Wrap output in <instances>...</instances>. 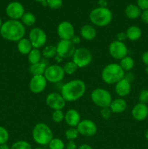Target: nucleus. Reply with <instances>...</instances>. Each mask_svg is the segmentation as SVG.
Here are the masks:
<instances>
[{
	"label": "nucleus",
	"instance_id": "nucleus-1",
	"mask_svg": "<svg viewBox=\"0 0 148 149\" xmlns=\"http://www.w3.org/2000/svg\"><path fill=\"white\" fill-rule=\"evenodd\" d=\"M0 34L4 39L10 42H19L24 38L26 28L17 20H8L3 23L0 29Z\"/></svg>",
	"mask_w": 148,
	"mask_h": 149
},
{
	"label": "nucleus",
	"instance_id": "nucleus-2",
	"mask_svg": "<svg viewBox=\"0 0 148 149\" xmlns=\"http://www.w3.org/2000/svg\"><path fill=\"white\" fill-rule=\"evenodd\" d=\"M86 87L84 81L73 79L64 84L61 89V95L65 101L73 102L79 100L86 93Z\"/></svg>",
	"mask_w": 148,
	"mask_h": 149
},
{
	"label": "nucleus",
	"instance_id": "nucleus-3",
	"mask_svg": "<svg viewBox=\"0 0 148 149\" xmlns=\"http://www.w3.org/2000/svg\"><path fill=\"white\" fill-rule=\"evenodd\" d=\"M125 71L118 63L107 64L102 71V79L108 84H114L124 78Z\"/></svg>",
	"mask_w": 148,
	"mask_h": 149
},
{
	"label": "nucleus",
	"instance_id": "nucleus-4",
	"mask_svg": "<svg viewBox=\"0 0 148 149\" xmlns=\"http://www.w3.org/2000/svg\"><path fill=\"white\" fill-rule=\"evenodd\" d=\"M89 20L93 24L100 27H104L111 23L113 13L107 7H97L89 13Z\"/></svg>",
	"mask_w": 148,
	"mask_h": 149
},
{
	"label": "nucleus",
	"instance_id": "nucleus-5",
	"mask_svg": "<svg viewBox=\"0 0 148 149\" xmlns=\"http://www.w3.org/2000/svg\"><path fill=\"white\" fill-rule=\"evenodd\" d=\"M32 137L33 141L37 144L46 146L53 139V133L47 125L44 123H38L33 127Z\"/></svg>",
	"mask_w": 148,
	"mask_h": 149
},
{
	"label": "nucleus",
	"instance_id": "nucleus-6",
	"mask_svg": "<svg viewBox=\"0 0 148 149\" xmlns=\"http://www.w3.org/2000/svg\"><path fill=\"white\" fill-rule=\"evenodd\" d=\"M91 98L96 106L101 109L110 107L112 100V95L107 90L103 88H97L92 91Z\"/></svg>",
	"mask_w": 148,
	"mask_h": 149
},
{
	"label": "nucleus",
	"instance_id": "nucleus-7",
	"mask_svg": "<svg viewBox=\"0 0 148 149\" xmlns=\"http://www.w3.org/2000/svg\"><path fill=\"white\" fill-rule=\"evenodd\" d=\"M73 61L78 65V68H84L91 63L92 55L88 49L84 47L75 49L73 55Z\"/></svg>",
	"mask_w": 148,
	"mask_h": 149
},
{
	"label": "nucleus",
	"instance_id": "nucleus-8",
	"mask_svg": "<svg viewBox=\"0 0 148 149\" xmlns=\"http://www.w3.org/2000/svg\"><path fill=\"white\" fill-rule=\"evenodd\" d=\"M65 74L63 68L60 65L55 64L46 67L44 76L49 82L57 83L63 79Z\"/></svg>",
	"mask_w": 148,
	"mask_h": 149
},
{
	"label": "nucleus",
	"instance_id": "nucleus-9",
	"mask_svg": "<svg viewBox=\"0 0 148 149\" xmlns=\"http://www.w3.org/2000/svg\"><path fill=\"white\" fill-rule=\"evenodd\" d=\"M33 48L39 49L45 45L47 40V36L43 29L40 28H33L29 32V38Z\"/></svg>",
	"mask_w": 148,
	"mask_h": 149
},
{
	"label": "nucleus",
	"instance_id": "nucleus-10",
	"mask_svg": "<svg viewBox=\"0 0 148 149\" xmlns=\"http://www.w3.org/2000/svg\"><path fill=\"white\" fill-rule=\"evenodd\" d=\"M57 55L62 59H66L73 57L75 50V45L71 40H62L57 43Z\"/></svg>",
	"mask_w": 148,
	"mask_h": 149
},
{
	"label": "nucleus",
	"instance_id": "nucleus-11",
	"mask_svg": "<svg viewBox=\"0 0 148 149\" xmlns=\"http://www.w3.org/2000/svg\"><path fill=\"white\" fill-rule=\"evenodd\" d=\"M109 53L115 60H121L128 54V48L124 42L113 41L109 46Z\"/></svg>",
	"mask_w": 148,
	"mask_h": 149
},
{
	"label": "nucleus",
	"instance_id": "nucleus-12",
	"mask_svg": "<svg viewBox=\"0 0 148 149\" xmlns=\"http://www.w3.org/2000/svg\"><path fill=\"white\" fill-rule=\"evenodd\" d=\"M79 135L86 137H91L97 132V126L92 120L84 119L81 120L76 127Z\"/></svg>",
	"mask_w": 148,
	"mask_h": 149
},
{
	"label": "nucleus",
	"instance_id": "nucleus-13",
	"mask_svg": "<svg viewBox=\"0 0 148 149\" xmlns=\"http://www.w3.org/2000/svg\"><path fill=\"white\" fill-rule=\"evenodd\" d=\"M57 32L62 40H71L75 36V29L73 25L68 21H62L58 25Z\"/></svg>",
	"mask_w": 148,
	"mask_h": 149
},
{
	"label": "nucleus",
	"instance_id": "nucleus-14",
	"mask_svg": "<svg viewBox=\"0 0 148 149\" xmlns=\"http://www.w3.org/2000/svg\"><path fill=\"white\" fill-rule=\"evenodd\" d=\"M25 12L24 7L19 1H12L10 2L6 7L7 15L11 20H17L21 19Z\"/></svg>",
	"mask_w": 148,
	"mask_h": 149
},
{
	"label": "nucleus",
	"instance_id": "nucleus-15",
	"mask_svg": "<svg viewBox=\"0 0 148 149\" xmlns=\"http://www.w3.org/2000/svg\"><path fill=\"white\" fill-rule=\"evenodd\" d=\"M66 101L62 95L57 93H52L46 96V103L50 109L55 110H62L65 106Z\"/></svg>",
	"mask_w": 148,
	"mask_h": 149
},
{
	"label": "nucleus",
	"instance_id": "nucleus-16",
	"mask_svg": "<svg viewBox=\"0 0 148 149\" xmlns=\"http://www.w3.org/2000/svg\"><path fill=\"white\" fill-rule=\"evenodd\" d=\"M47 81L44 75L33 76L29 83L30 90L34 94H39L46 89Z\"/></svg>",
	"mask_w": 148,
	"mask_h": 149
},
{
	"label": "nucleus",
	"instance_id": "nucleus-17",
	"mask_svg": "<svg viewBox=\"0 0 148 149\" xmlns=\"http://www.w3.org/2000/svg\"><path fill=\"white\" fill-rule=\"evenodd\" d=\"M131 114L135 120L142 122L148 116V106L145 103H137L132 109Z\"/></svg>",
	"mask_w": 148,
	"mask_h": 149
},
{
	"label": "nucleus",
	"instance_id": "nucleus-18",
	"mask_svg": "<svg viewBox=\"0 0 148 149\" xmlns=\"http://www.w3.org/2000/svg\"><path fill=\"white\" fill-rule=\"evenodd\" d=\"M65 123L71 127H76L81 122V115L78 111L70 109L65 114Z\"/></svg>",
	"mask_w": 148,
	"mask_h": 149
},
{
	"label": "nucleus",
	"instance_id": "nucleus-19",
	"mask_svg": "<svg viewBox=\"0 0 148 149\" xmlns=\"http://www.w3.org/2000/svg\"><path fill=\"white\" fill-rule=\"evenodd\" d=\"M115 90L118 95L120 97H125L130 93L131 90V85L129 81L123 78L116 83L115 86Z\"/></svg>",
	"mask_w": 148,
	"mask_h": 149
},
{
	"label": "nucleus",
	"instance_id": "nucleus-20",
	"mask_svg": "<svg viewBox=\"0 0 148 149\" xmlns=\"http://www.w3.org/2000/svg\"><path fill=\"white\" fill-rule=\"evenodd\" d=\"M127 108V103L123 98H116L112 100L110 109L112 113H120L125 111Z\"/></svg>",
	"mask_w": 148,
	"mask_h": 149
},
{
	"label": "nucleus",
	"instance_id": "nucleus-21",
	"mask_svg": "<svg viewBox=\"0 0 148 149\" xmlns=\"http://www.w3.org/2000/svg\"><path fill=\"white\" fill-rule=\"evenodd\" d=\"M81 35L85 40L91 41L97 36V31L91 25H84L81 29Z\"/></svg>",
	"mask_w": 148,
	"mask_h": 149
},
{
	"label": "nucleus",
	"instance_id": "nucleus-22",
	"mask_svg": "<svg viewBox=\"0 0 148 149\" xmlns=\"http://www.w3.org/2000/svg\"><path fill=\"white\" fill-rule=\"evenodd\" d=\"M142 10L137 6V4H130L125 9V15L126 17L131 20L137 19L140 17Z\"/></svg>",
	"mask_w": 148,
	"mask_h": 149
},
{
	"label": "nucleus",
	"instance_id": "nucleus-23",
	"mask_svg": "<svg viewBox=\"0 0 148 149\" xmlns=\"http://www.w3.org/2000/svg\"><path fill=\"white\" fill-rule=\"evenodd\" d=\"M17 49L22 55H28L33 49V47L28 39L23 38L17 42Z\"/></svg>",
	"mask_w": 148,
	"mask_h": 149
},
{
	"label": "nucleus",
	"instance_id": "nucleus-24",
	"mask_svg": "<svg viewBox=\"0 0 148 149\" xmlns=\"http://www.w3.org/2000/svg\"><path fill=\"white\" fill-rule=\"evenodd\" d=\"M127 39L132 42L139 40L142 36V30L136 26H131L128 28L126 31Z\"/></svg>",
	"mask_w": 148,
	"mask_h": 149
},
{
	"label": "nucleus",
	"instance_id": "nucleus-25",
	"mask_svg": "<svg viewBox=\"0 0 148 149\" xmlns=\"http://www.w3.org/2000/svg\"><path fill=\"white\" fill-rule=\"evenodd\" d=\"M46 67L47 65L46 63H44V62H39L38 63L30 65V68H29V72L33 77V76L44 75Z\"/></svg>",
	"mask_w": 148,
	"mask_h": 149
},
{
	"label": "nucleus",
	"instance_id": "nucleus-26",
	"mask_svg": "<svg viewBox=\"0 0 148 149\" xmlns=\"http://www.w3.org/2000/svg\"><path fill=\"white\" fill-rule=\"evenodd\" d=\"M41 52L39 51V49L33 48L30 53L28 55V62L30 63V65H33V64H36L41 62Z\"/></svg>",
	"mask_w": 148,
	"mask_h": 149
},
{
	"label": "nucleus",
	"instance_id": "nucleus-27",
	"mask_svg": "<svg viewBox=\"0 0 148 149\" xmlns=\"http://www.w3.org/2000/svg\"><path fill=\"white\" fill-rule=\"evenodd\" d=\"M134 64V61H133V58L129 56H126L123 59L120 60V62L119 65H120V67L123 68V70L125 72L126 71L129 72V71H130L133 68Z\"/></svg>",
	"mask_w": 148,
	"mask_h": 149
},
{
	"label": "nucleus",
	"instance_id": "nucleus-28",
	"mask_svg": "<svg viewBox=\"0 0 148 149\" xmlns=\"http://www.w3.org/2000/svg\"><path fill=\"white\" fill-rule=\"evenodd\" d=\"M41 55L46 59L55 58L57 55V47L55 45H47L43 49Z\"/></svg>",
	"mask_w": 148,
	"mask_h": 149
},
{
	"label": "nucleus",
	"instance_id": "nucleus-29",
	"mask_svg": "<svg viewBox=\"0 0 148 149\" xmlns=\"http://www.w3.org/2000/svg\"><path fill=\"white\" fill-rule=\"evenodd\" d=\"M21 23L24 26H32L36 23V17L33 13L30 12L25 13L23 17H21Z\"/></svg>",
	"mask_w": 148,
	"mask_h": 149
},
{
	"label": "nucleus",
	"instance_id": "nucleus-30",
	"mask_svg": "<svg viewBox=\"0 0 148 149\" xmlns=\"http://www.w3.org/2000/svg\"><path fill=\"white\" fill-rule=\"evenodd\" d=\"M64 70V72L65 74H68V75H72L74 73H75L78 70V67L73 61H69V62H67L64 65V66L62 67Z\"/></svg>",
	"mask_w": 148,
	"mask_h": 149
},
{
	"label": "nucleus",
	"instance_id": "nucleus-31",
	"mask_svg": "<svg viewBox=\"0 0 148 149\" xmlns=\"http://www.w3.org/2000/svg\"><path fill=\"white\" fill-rule=\"evenodd\" d=\"M78 135H79V133H78V131L76 127L69 128V129L67 130L65 132V136L68 141H74L75 139L78 138Z\"/></svg>",
	"mask_w": 148,
	"mask_h": 149
},
{
	"label": "nucleus",
	"instance_id": "nucleus-32",
	"mask_svg": "<svg viewBox=\"0 0 148 149\" xmlns=\"http://www.w3.org/2000/svg\"><path fill=\"white\" fill-rule=\"evenodd\" d=\"M49 149H65V145L60 138H53L49 144Z\"/></svg>",
	"mask_w": 148,
	"mask_h": 149
},
{
	"label": "nucleus",
	"instance_id": "nucleus-33",
	"mask_svg": "<svg viewBox=\"0 0 148 149\" xmlns=\"http://www.w3.org/2000/svg\"><path fill=\"white\" fill-rule=\"evenodd\" d=\"M11 149H32V147L27 141H18L12 145Z\"/></svg>",
	"mask_w": 148,
	"mask_h": 149
},
{
	"label": "nucleus",
	"instance_id": "nucleus-34",
	"mask_svg": "<svg viewBox=\"0 0 148 149\" xmlns=\"http://www.w3.org/2000/svg\"><path fill=\"white\" fill-rule=\"evenodd\" d=\"M52 118L55 123H60L65 119V114L62 110H55L52 113Z\"/></svg>",
	"mask_w": 148,
	"mask_h": 149
},
{
	"label": "nucleus",
	"instance_id": "nucleus-35",
	"mask_svg": "<svg viewBox=\"0 0 148 149\" xmlns=\"http://www.w3.org/2000/svg\"><path fill=\"white\" fill-rule=\"evenodd\" d=\"M9 132L4 127L0 126V145L7 143L9 140Z\"/></svg>",
	"mask_w": 148,
	"mask_h": 149
},
{
	"label": "nucleus",
	"instance_id": "nucleus-36",
	"mask_svg": "<svg viewBox=\"0 0 148 149\" xmlns=\"http://www.w3.org/2000/svg\"><path fill=\"white\" fill-rule=\"evenodd\" d=\"M47 6L53 10H57L62 6V0H46Z\"/></svg>",
	"mask_w": 148,
	"mask_h": 149
},
{
	"label": "nucleus",
	"instance_id": "nucleus-37",
	"mask_svg": "<svg viewBox=\"0 0 148 149\" xmlns=\"http://www.w3.org/2000/svg\"><path fill=\"white\" fill-rule=\"evenodd\" d=\"M139 103L147 104L148 103V90H142L139 95Z\"/></svg>",
	"mask_w": 148,
	"mask_h": 149
},
{
	"label": "nucleus",
	"instance_id": "nucleus-38",
	"mask_svg": "<svg viewBox=\"0 0 148 149\" xmlns=\"http://www.w3.org/2000/svg\"><path fill=\"white\" fill-rule=\"evenodd\" d=\"M112 111L110 110V107L107 108H102L100 110V115H101L102 118L104 119H108L111 117Z\"/></svg>",
	"mask_w": 148,
	"mask_h": 149
},
{
	"label": "nucleus",
	"instance_id": "nucleus-39",
	"mask_svg": "<svg viewBox=\"0 0 148 149\" xmlns=\"http://www.w3.org/2000/svg\"><path fill=\"white\" fill-rule=\"evenodd\" d=\"M137 6L142 11L148 10V0H137Z\"/></svg>",
	"mask_w": 148,
	"mask_h": 149
},
{
	"label": "nucleus",
	"instance_id": "nucleus-40",
	"mask_svg": "<svg viewBox=\"0 0 148 149\" xmlns=\"http://www.w3.org/2000/svg\"><path fill=\"white\" fill-rule=\"evenodd\" d=\"M140 17L143 23H145V24H148V10H142Z\"/></svg>",
	"mask_w": 148,
	"mask_h": 149
},
{
	"label": "nucleus",
	"instance_id": "nucleus-41",
	"mask_svg": "<svg viewBox=\"0 0 148 149\" xmlns=\"http://www.w3.org/2000/svg\"><path fill=\"white\" fill-rule=\"evenodd\" d=\"M124 78L126 79L127 80V81H129V82L131 83L132 81H134L135 76H134V74H133V73H131V72H130V71H129V72H128V73L125 74Z\"/></svg>",
	"mask_w": 148,
	"mask_h": 149
},
{
	"label": "nucleus",
	"instance_id": "nucleus-42",
	"mask_svg": "<svg viewBox=\"0 0 148 149\" xmlns=\"http://www.w3.org/2000/svg\"><path fill=\"white\" fill-rule=\"evenodd\" d=\"M127 39L126 36V32H119L117 34V40L120 41V42H123Z\"/></svg>",
	"mask_w": 148,
	"mask_h": 149
},
{
	"label": "nucleus",
	"instance_id": "nucleus-43",
	"mask_svg": "<svg viewBox=\"0 0 148 149\" xmlns=\"http://www.w3.org/2000/svg\"><path fill=\"white\" fill-rule=\"evenodd\" d=\"M65 148L66 149H78L77 148V145L73 141H68V143L65 146Z\"/></svg>",
	"mask_w": 148,
	"mask_h": 149
},
{
	"label": "nucleus",
	"instance_id": "nucleus-44",
	"mask_svg": "<svg viewBox=\"0 0 148 149\" xmlns=\"http://www.w3.org/2000/svg\"><path fill=\"white\" fill-rule=\"evenodd\" d=\"M142 61L146 66H148V51H146L142 54Z\"/></svg>",
	"mask_w": 148,
	"mask_h": 149
},
{
	"label": "nucleus",
	"instance_id": "nucleus-45",
	"mask_svg": "<svg viewBox=\"0 0 148 149\" xmlns=\"http://www.w3.org/2000/svg\"><path fill=\"white\" fill-rule=\"evenodd\" d=\"M97 4L100 7H107V0H98Z\"/></svg>",
	"mask_w": 148,
	"mask_h": 149
},
{
	"label": "nucleus",
	"instance_id": "nucleus-46",
	"mask_svg": "<svg viewBox=\"0 0 148 149\" xmlns=\"http://www.w3.org/2000/svg\"><path fill=\"white\" fill-rule=\"evenodd\" d=\"M71 42H73V43L74 44V45H78V44L80 43V42H81V39H80V37L78 36H74L71 39Z\"/></svg>",
	"mask_w": 148,
	"mask_h": 149
},
{
	"label": "nucleus",
	"instance_id": "nucleus-47",
	"mask_svg": "<svg viewBox=\"0 0 148 149\" xmlns=\"http://www.w3.org/2000/svg\"><path fill=\"white\" fill-rule=\"evenodd\" d=\"M78 149H93V148L91 146L88 145V144H82V145L78 147Z\"/></svg>",
	"mask_w": 148,
	"mask_h": 149
},
{
	"label": "nucleus",
	"instance_id": "nucleus-48",
	"mask_svg": "<svg viewBox=\"0 0 148 149\" xmlns=\"http://www.w3.org/2000/svg\"><path fill=\"white\" fill-rule=\"evenodd\" d=\"M0 149H11V147L9 146L7 143L0 145Z\"/></svg>",
	"mask_w": 148,
	"mask_h": 149
},
{
	"label": "nucleus",
	"instance_id": "nucleus-49",
	"mask_svg": "<svg viewBox=\"0 0 148 149\" xmlns=\"http://www.w3.org/2000/svg\"><path fill=\"white\" fill-rule=\"evenodd\" d=\"M145 138H146L147 141H148V129L147 130L146 132H145Z\"/></svg>",
	"mask_w": 148,
	"mask_h": 149
},
{
	"label": "nucleus",
	"instance_id": "nucleus-50",
	"mask_svg": "<svg viewBox=\"0 0 148 149\" xmlns=\"http://www.w3.org/2000/svg\"><path fill=\"white\" fill-rule=\"evenodd\" d=\"M35 1H38V2H41V3H42V2H44V1H46V0H35Z\"/></svg>",
	"mask_w": 148,
	"mask_h": 149
},
{
	"label": "nucleus",
	"instance_id": "nucleus-51",
	"mask_svg": "<svg viewBox=\"0 0 148 149\" xmlns=\"http://www.w3.org/2000/svg\"><path fill=\"white\" fill-rule=\"evenodd\" d=\"M2 24H3V23H2V20H1V17H0V29H1V26H2Z\"/></svg>",
	"mask_w": 148,
	"mask_h": 149
},
{
	"label": "nucleus",
	"instance_id": "nucleus-52",
	"mask_svg": "<svg viewBox=\"0 0 148 149\" xmlns=\"http://www.w3.org/2000/svg\"><path fill=\"white\" fill-rule=\"evenodd\" d=\"M145 72L147 74H148V66H146V68H145Z\"/></svg>",
	"mask_w": 148,
	"mask_h": 149
},
{
	"label": "nucleus",
	"instance_id": "nucleus-53",
	"mask_svg": "<svg viewBox=\"0 0 148 149\" xmlns=\"http://www.w3.org/2000/svg\"><path fill=\"white\" fill-rule=\"evenodd\" d=\"M35 149H44V148H35Z\"/></svg>",
	"mask_w": 148,
	"mask_h": 149
}]
</instances>
